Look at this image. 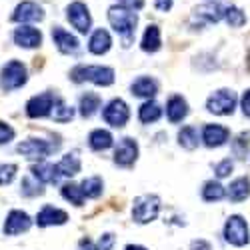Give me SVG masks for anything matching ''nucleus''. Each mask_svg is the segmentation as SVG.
<instances>
[{"mask_svg": "<svg viewBox=\"0 0 250 250\" xmlns=\"http://www.w3.org/2000/svg\"><path fill=\"white\" fill-rule=\"evenodd\" d=\"M108 22L110 26L124 38V46H128L130 38L134 36V30H136V24H138V16L134 10H128L124 6H110L108 8Z\"/></svg>", "mask_w": 250, "mask_h": 250, "instance_id": "1", "label": "nucleus"}, {"mask_svg": "<svg viewBox=\"0 0 250 250\" xmlns=\"http://www.w3.org/2000/svg\"><path fill=\"white\" fill-rule=\"evenodd\" d=\"M70 80L80 82H94L98 86H110L114 82V70L108 66H76L70 72Z\"/></svg>", "mask_w": 250, "mask_h": 250, "instance_id": "2", "label": "nucleus"}, {"mask_svg": "<svg viewBox=\"0 0 250 250\" xmlns=\"http://www.w3.org/2000/svg\"><path fill=\"white\" fill-rule=\"evenodd\" d=\"M160 212V198L156 194H142L134 198L132 206V218L138 224H148L152 222Z\"/></svg>", "mask_w": 250, "mask_h": 250, "instance_id": "3", "label": "nucleus"}, {"mask_svg": "<svg viewBox=\"0 0 250 250\" xmlns=\"http://www.w3.org/2000/svg\"><path fill=\"white\" fill-rule=\"evenodd\" d=\"M26 80H28V72L20 60H10L8 64L2 66V72H0V86L4 90L22 88L26 84Z\"/></svg>", "mask_w": 250, "mask_h": 250, "instance_id": "4", "label": "nucleus"}, {"mask_svg": "<svg viewBox=\"0 0 250 250\" xmlns=\"http://www.w3.org/2000/svg\"><path fill=\"white\" fill-rule=\"evenodd\" d=\"M58 148V142L50 144L46 140H40V138H28L24 142H20L16 146V152L26 156L28 160H42L44 156H48L52 150Z\"/></svg>", "mask_w": 250, "mask_h": 250, "instance_id": "5", "label": "nucleus"}, {"mask_svg": "<svg viewBox=\"0 0 250 250\" xmlns=\"http://www.w3.org/2000/svg\"><path fill=\"white\" fill-rule=\"evenodd\" d=\"M224 240L230 242L232 246H244L248 244L250 236H248V224L242 216L234 214L226 220L224 224Z\"/></svg>", "mask_w": 250, "mask_h": 250, "instance_id": "6", "label": "nucleus"}, {"mask_svg": "<svg viewBox=\"0 0 250 250\" xmlns=\"http://www.w3.org/2000/svg\"><path fill=\"white\" fill-rule=\"evenodd\" d=\"M206 108H208V112L218 114V116L232 114L234 108H236V94L232 90H226V88L218 90V92H214L210 98H208Z\"/></svg>", "mask_w": 250, "mask_h": 250, "instance_id": "7", "label": "nucleus"}, {"mask_svg": "<svg viewBox=\"0 0 250 250\" xmlns=\"http://www.w3.org/2000/svg\"><path fill=\"white\" fill-rule=\"evenodd\" d=\"M66 18L68 22L80 32V34H86L92 28V16L88 12V6L82 4V2H72L66 6Z\"/></svg>", "mask_w": 250, "mask_h": 250, "instance_id": "8", "label": "nucleus"}, {"mask_svg": "<svg viewBox=\"0 0 250 250\" xmlns=\"http://www.w3.org/2000/svg\"><path fill=\"white\" fill-rule=\"evenodd\" d=\"M102 116H104V120L110 124V126L120 128V126H124V124L128 122L130 110H128V106H126V102H124V100L114 98V100H110L106 104V108H104Z\"/></svg>", "mask_w": 250, "mask_h": 250, "instance_id": "9", "label": "nucleus"}, {"mask_svg": "<svg viewBox=\"0 0 250 250\" xmlns=\"http://www.w3.org/2000/svg\"><path fill=\"white\" fill-rule=\"evenodd\" d=\"M54 100H56V98H54V94H50V92L32 96V98L26 102V114H28L30 118H42V116H48L50 110H52Z\"/></svg>", "mask_w": 250, "mask_h": 250, "instance_id": "10", "label": "nucleus"}, {"mask_svg": "<svg viewBox=\"0 0 250 250\" xmlns=\"http://www.w3.org/2000/svg\"><path fill=\"white\" fill-rule=\"evenodd\" d=\"M44 18V10L42 6H38L36 2H20L16 8H14V14H12V20L14 22H40Z\"/></svg>", "mask_w": 250, "mask_h": 250, "instance_id": "11", "label": "nucleus"}, {"mask_svg": "<svg viewBox=\"0 0 250 250\" xmlns=\"http://www.w3.org/2000/svg\"><path fill=\"white\" fill-rule=\"evenodd\" d=\"M138 158V144L132 138H122L114 152V162L118 166H132Z\"/></svg>", "mask_w": 250, "mask_h": 250, "instance_id": "12", "label": "nucleus"}, {"mask_svg": "<svg viewBox=\"0 0 250 250\" xmlns=\"http://www.w3.org/2000/svg\"><path fill=\"white\" fill-rule=\"evenodd\" d=\"M52 40H54L56 48H58L62 54H74V52H78V48H80L78 38H76L74 34L66 32L64 28H60V26H54V28H52Z\"/></svg>", "mask_w": 250, "mask_h": 250, "instance_id": "13", "label": "nucleus"}, {"mask_svg": "<svg viewBox=\"0 0 250 250\" xmlns=\"http://www.w3.org/2000/svg\"><path fill=\"white\" fill-rule=\"evenodd\" d=\"M30 226H32V220H30V216L26 212L12 210L6 216V222H4V234L14 236V234H20V232H26Z\"/></svg>", "mask_w": 250, "mask_h": 250, "instance_id": "14", "label": "nucleus"}, {"mask_svg": "<svg viewBox=\"0 0 250 250\" xmlns=\"http://www.w3.org/2000/svg\"><path fill=\"white\" fill-rule=\"evenodd\" d=\"M14 42L20 48H36L42 44V34L32 26H18L14 30Z\"/></svg>", "mask_w": 250, "mask_h": 250, "instance_id": "15", "label": "nucleus"}, {"mask_svg": "<svg viewBox=\"0 0 250 250\" xmlns=\"http://www.w3.org/2000/svg\"><path fill=\"white\" fill-rule=\"evenodd\" d=\"M228 136H230L228 128L220 126V124H206L204 130H202V140H204V144L208 148L222 146V144L228 140Z\"/></svg>", "mask_w": 250, "mask_h": 250, "instance_id": "16", "label": "nucleus"}, {"mask_svg": "<svg viewBox=\"0 0 250 250\" xmlns=\"http://www.w3.org/2000/svg\"><path fill=\"white\" fill-rule=\"evenodd\" d=\"M32 176L38 180V182H42V184H56L60 180V170H58V166L56 164H50V162H38L34 164L32 168H30Z\"/></svg>", "mask_w": 250, "mask_h": 250, "instance_id": "17", "label": "nucleus"}, {"mask_svg": "<svg viewBox=\"0 0 250 250\" xmlns=\"http://www.w3.org/2000/svg\"><path fill=\"white\" fill-rule=\"evenodd\" d=\"M66 220H68V214L64 210H60V208H54V206H44L36 216V224L42 226V228L60 226V224H64Z\"/></svg>", "mask_w": 250, "mask_h": 250, "instance_id": "18", "label": "nucleus"}, {"mask_svg": "<svg viewBox=\"0 0 250 250\" xmlns=\"http://www.w3.org/2000/svg\"><path fill=\"white\" fill-rule=\"evenodd\" d=\"M110 46H112V38H110V34L106 32V30H94L92 32V36H90V40H88V50L92 52V54H106L108 50H110Z\"/></svg>", "mask_w": 250, "mask_h": 250, "instance_id": "19", "label": "nucleus"}, {"mask_svg": "<svg viewBox=\"0 0 250 250\" xmlns=\"http://www.w3.org/2000/svg\"><path fill=\"white\" fill-rule=\"evenodd\" d=\"M186 114H188V104H186V100L182 96H172L168 100V104H166V116H168L170 122H182L186 118Z\"/></svg>", "mask_w": 250, "mask_h": 250, "instance_id": "20", "label": "nucleus"}, {"mask_svg": "<svg viewBox=\"0 0 250 250\" xmlns=\"http://www.w3.org/2000/svg\"><path fill=\"white\" fill-rule=\"evenodd\" d=\"M158 92V84L154 78L148 76H140L132 82V94L138 98H152Z\"/></svg>", "mask_w": 250, "mask_h": 250, "instance_id": "21", "label": "nucleus"}, {"mask_svg": "<svg viewBox=\"0 0 250 250\" xmlns=\"http://www.w3.org/2000/svg\"><path fill=\"white\" fill-rule=\"evenodd\" d=\"M144 52H156L162 46V38H160V28L156 24H150L146 30H144L142 42H140Z\"/></svg>", "mask_w": 250, "mask_h": 250, "instance_id": "22", "label": "nucleus"}, {"mask_svg": "<svg viewBox=\"0 0 250 250\" xmlns=\"http://www.w3.org/2000/svg\"><path fill=\"white\" fill-rule=\"evenodd\" d=\"M250 196V180L246 176L242 178H236L230 182V186H228V198H230L232 202H242Z\"/></svg>", "mask_w": 250, "mask_h": 250, "instance_id": "23", "label": "nucleus"}, {"mask_svg": "<svg viewBox=\"0 0 250 250\" xmlns=\"http://www.w3.org/2000/svg\"><path fill=\"white\" fill-rule=\"evenodd\" d=\"M88 144H90V148H92V150L100 152V150H108L112 144H114V138H112V134H110L108 130L98 128V130H92V132H90V136H88Z\"/></svg>", "mask_w": 250, "mask_h": 250, "instance_id": "24", "label": "nucleus"}, {"mask_svg": "<svg viewBox=\"0 0 250 250\" xmlns=\"http://www.w3.org/2000/svg\"><path fill=\"white\" fill-rule=\"evenodd\" d=\"M194 16L204 22H218L220 18H224V6L222 4H202L194 10Z\"/></svg>", "mask_w": 250, "mask_h": 250, "instance_id": "25", "label": "nucleus"}, {"mask_svg": "<svg viewBox=\"0 0 250 250\" xmlns=\"http://www.w3.org/2000/svg\"><path fill=\"white\" fill-rule=\"evenodd\" d=\"M56 166H58V170H60L62 176H76L80 172L82 164H80V158H78L76 152H68V154L62 156V160Z\"/></svg>", "mask_w": 250, "mask_h": 250, "instance_id": "26", "label": "nucleus"}, {"mask_svg": "<svg viewBox=\"0 0 250 250\" xmlns=\"http://www.w3.org/2000/svg\"><path fill=\"white\" fill-rule=\"evenodd\" d=\"M160 116H162L160 104L154 102V100H150V98H148V102H144L142 106H140V110H138V118H140V122H144V124L156 122Z\"/></svg>", "mask_w": 250, "mask_h": 250, "instance_id": "27", "label": "nucleus"}, {"mask_svg": "<svg viewBox=\"0 0 250 250\" xmlns=\"http://www.w3.org/2000/svg\"><path fill=\"white\" fill-rule=\"evenodd\" d=\"M100 104H102V100H100L98 94H94V92H86L84 96L80 98V114L84 116V118L94 116V114L98 112V108H100Z\"/></svg>", "mask_w": 250, "mask_h": 250, "instance_id": "28", "label": "nucleus"}, {"mask_svg": "<svg viewBox=\"0 0 250 250\" xmlns=\"http://www.w3.org/2000/svg\"><path fill=\"white\" fill-rule=\"evenodd\" d=\"M50 114L54 116V120H56V122H70V120L74 118V108H72V106H68V104H66L64 100H62V98H56V100H54V104H52Z\"/></svg>", "mask_w": 250, "mask_h": 250, "instance_id": "29", "label": "nucleus"}, {"mask_svg": "<svg viewBox=\"0 0 250 250\" xmlns=\"http://www.w3.org/2000/svg\"><path fill=\"white\" fill-rule=\"evenodd\" d=\"M198 130L192 128V126H184L180 132H178V144L186 150H194L198 146Z\"/></svg>", "mask_w": 250, "mask_h": 250, "instance_id": "30", "label": "nucleus"}, {"mask_svg": "<svg viewBox=\"0 0 250 250\" xmlns=\"http://www.w3.org/2000/svg\"><path fill=\"white\" fill-rule=\"evenodd\" d=\"M82 188V194L86 198H98L102 194V178L100 176H90V178H84L80 184Z\"/></svg>", "mask_w": 250, "mask_h": 250, "instance_id": "31", "label": "nucleus"}, {"mask_svg": "<svg viewBox=\"0 0 250 250\" xmlns=\"http://www.w3.org/2000/svg\"><path fill=\"white\" fill-rule=\"evenodd\" d=\"M226 190H224V186L220 182H214V180H208L204 184V188H202V198L206 202H216L220 198H224Z\"/></svg>", "mask_w": 250, "mask_h": 250, "instance_id": "32", "label": "nucleus"}, {"mask_svg": "<svg viewBox=\"0 0 250 250\" xmlns=\"http://www.w3.org/2000/svg\"><path fill=\"white\" fill-rule=\"evenodd\" d=\"M224 18H226V22L230 24L232 28H240L246 24V14L238 8V6H228L224 8Z\"/></svg>", "mask_w": 250, "mask_h": 250, "instance_id": "33", "label": "nucleus"}, {"mask_svg": "<svg viewBox=\"0 0 250 250\" xmlns=\"http://www.w3.org/2000/svg\"><path fill=\"white\" fill-rule=\"evenodd\" d=\"M62 196L70 200L74 206H82V202H84V194H82V188L78 184H64L62 186Z\"/></svg>", "mask_w": 250, "mask_h": 250, "instance_id": "34", "label": "nucleus"}, {"mask_svg": "<svg viewBox=\"0 0 250 250\" xmlns=\"http://www.w3.org/2000/svg\"><path fill=\"white\" fill-rule=\"evenodd\" d=\"M248 132H242V134H238L236 136V140L232 142V148H234V154L238 156V158H244L246 156V152H248Z\"/></svg>", "mask_w": 250, "mask_h": 250, "instance_id": "35", "label": "nucleus"}, {"mask_svg": "<svg viewBox=\"0 0 250 250\" xmlns=\"http://www.w3.org/2000/svg\"><path fill=\"white\" fill-rule=\"evenodd\" d=\"M16 164H0V186H6L16 176Z\"/></svg>", "mask_w": 250, "mask_h": 250, "instance_id": "36", "label": "nucleus"}, {"mask_svg": "<svg viewBox=\"0 0 250 250\" xmlns=\"http://www.w3.org/2000/svg\"><path fill=\"white\" fill-rule=\"evenodd\" d=\"M42 192H44V188L40 184H32L30 178L22 180V194L24 196H36V194H42Z\"/></svg>", "mask_w": 250, "mask_h": 250, "instance_id": "37", "label": "nucleus"}, {"mask_svg": "<svg viewBox=\"0 0 250 250\" xmlns=\"http://www.w3.org/2000/svg\"><path fill=\"white\" fill-rule=\"evenodd\" d=\"M232 168H234V164H232V160H222V162H218L216 164V168H214V172H216V176L218 178H226L228 174L232 172Z\"/></svg>", "mask_w": 250, "mask_h": 250, "instance_id": "38", "label": "nucleus"}, {"mask_svg": "<svg viewBox=\"0 0 250 250\" xmlns=\"http://www.w3.org/2000/svg\"><path fill=\"white\" fill-rule=\"evenodd\" d=\"M14 138V128L0 120V144H8Z\"/></svg>", "mask_w": 250, "mask_h": 250, "instance_id": "39", "label": "nucleus"}, {"mask_svg": "<svg viewBox=\"0 0 250 250\" xmlns=\"http://www.w3.org/2000/svg\"><path fill=\"white\" fill-rule=\"evenodd\" d=\"M112 244H114V234L106 232V234H102V238L98 242V250H110Z\"/></svg>", "mask_w": 250, "mask_h": 250, "instance_id": "40", "label": "nucleus"}, {"mask_svg": "<svg viewBox=\"0 0 250 250\" xmlns=\"http://www.w3.org/2000/svg\"><path fill=\"white\" fill-rule=\"evenodd\" d=\"M120 6L128 8V10H140L144 6V0H118Z\"/></svg>", "mask_w": 250, "mask_h": 250, "instance_id": "41", "label": "nucleus"}, {"mask_svg": "<svg viewBox=\"0 0 250 250\" xmlns=\"http://www.w3.org/2000/svg\"><path fill=\"white\" fill-rule=\"evenodd\" d=\"M156 8L160 10V12H168L170 8H172V4H174V0H156Z\"/></svg>", "mask_w": 250, "mask_h": 250, "instance_id": "42", "label": "nucleus"}, {"mask_svg": "<svg viewBox=\"0 0 250 250\" xmlns=\"http://www.w3.org/2000/svg\"><path fill=\"white\" fill-rule=\"evenodd\" d=\"M78 250H98V246H94V242L90 238H82L78 242Z\"/></svg>", "mask_w": 250, "mask_h": 250, "instance_id": "43", "label": "nucleus"}, {"mask_svg": "<svg viewBox=\"0 0 250 250\" xmlns=\"http://www.w3.org/2000/svg\"><path fill=\"white\" fill-rule=\"evenodd\" d=\"M190 250H212V246L208 244L206 240H194L190 244Z\"/></svg>", "mask_w": 250, "mask_h": 250, "instance_id": "44", "label": "nucleus"}, {"mask_svg": "<svg viewBox=\"0 0 250 250\" xmlns=\"http://www.w3.org/2000/svg\"><path fill=\"white\" fill-rule=\"evenodd\" d=\"M242 112L246 116H250V90H246L242 96Z\"/></svg>", "mask_w": 250, "mask_h": 250, "instance_id": "45", "label": "nucleus"}, {"mask_svg": "<svg viewBox=\"0 0 250 250\" xmlns=\"http://www.w3.org/2000/svg\"><path fill=\"white\" fill-rule=\"evenodd\" d=\"M124 250H146V248H144V246H136V244H128Z\"/></svg>", "mask_w": 250, "mask_h": 250, "instance_id": "46", "label": "nucleus"}, {"mask_svg": "<svg viewBox=\"0 0 250 250\" xmlns=\"http://www.w3.org/2000/svg\"><path fill=\"white\" fill-rule=\"evenodd\" d=\"M248 68H250V52H248Z\"/></svg>", "mask_w": 250, "mask_h": 250, "instance_id": "47", "label": "nucleus"}]
</instances>
